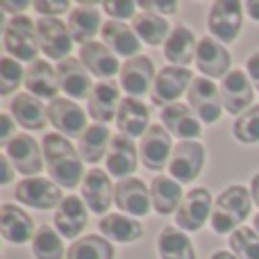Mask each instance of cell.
Masks as SVG:
<instances>
[{"label": "cell", "mask_w": 259, "mask_h": 259, "mask_svg": "<svg viewBox=\"0 0 259 259\" xmlns=\"http://www.w3.org/2000/svg\"><path fill=\"white\" fill-rule=\"evenodd\" d=\"M41 148H44L46 168L53 182L64 189H75L82 182L84 166H82L80 152L71 146V141L64 139L62 134H46Z\"/></svg>", "instance_id": "6da1fadb"}, {"label": "cell", "mask_w": 259, "mask_h": 259, "mask_svg": "<svg viewBox=\"0 0 259 259\" xmlns=\"http://www.w3.org/2000/svg\"><path fill=\"white\" fill-rule=\"evenodd\" d=\"M250 205H252V196L246 187H241V184L228 187L219 196V200L214 202V209H211V228H214V232L225 234L239 230L237 225H241L250 214Z\"/></svg>", "instance_id": "7a4b0ae2"}, {"label": "cell", "mask_w": 259, "mask_h": 259, "mask_svg": "<svg viewBox=\"0 0 259 259\" xmlns=\"http://www.w3.org/2000/svg\"><path fill=\"white\" fill-rule=\"evenodd\" d=\"M3 46L16 62H36L39 53V36H36V25L27 16H12L5 25L3 32Z\"/></svg>", "instance_id": "3957f363"}, {"label": "cell", "mask_w": 259, "mask_h": 259, "mask_svg": "<svg viewBox=\"0 0 259 259\" xmlns=\"http://www.w3.org/2000/svg\"><path fill=\"white\" fill-rule=\"evenodd\" d=\"M209 30L223 44H232L243 25V5L239 0H216L209 9Z\"/></svg>", "instance_id": "277c9868"}, {"label": "cell", "mask_w": 259, "mask_h": 259, "mask_svg": "<svg viewBox=\"0 0 259 259\" xmlns=\"http://www.w3.org/2000/svg\"><path fill=\"white\" fill-rule=\"evenodd\" d=\"M196 80L193 73L189 68H182V66H166L157 73V80L152 84V91H150V100L159 107H168V105H175V100L189 91L191 82Z\"/></svg>", "instance_id": "5b68a950"}, {"label": "cell", "mask_w": 259, "mask_h": 259, "mask_svg": "<svg viewBox=\"0 0 259 259\" xmlns=\"http://www.w3.org/2000/svg\"><path fill=\"white\" fill-rule=\"evenodd\" d=\"M187 100L191 112L196 114L200 121L216 123L223 112V100H221L219 87L207 77H196L187 91Z\"/></svg>", "instance_id": "8992f818"}, {"label": "cell", "mask_w": 259, "mask_h": 259, "mask_svg": "<svg viewBox=\"0 0 259 259\" xmlns=\"http://www.w3.org/2000/svg\"><path fill=\"white\" fill-rule=\"evenodd\" d=\"M36 36H39V48L44 50L46 57L50 59H68L73 46V36L68 32V25L62 23L59 18L44 16L36 21Z\"/></svg>", "instance_id": "52a82bcc"}, {"label": "cell", "mask_w": 259, "mask_h": 259, "mask_svg": "<svg viewBox=\"0 0 259 259\" xmlns=\"http://www.w3.org/2000/svg\"><path fill=\"white\" fill-rule=\"evenodd\" d=\"M205 166V148L198 141H180L168 161V173L180 184H189L200 175Z\"/></svg>", "instance_id": "ba28073f"}, {"label": "cell", "mask_w": 259, "mask_h": 259, "mask_svg": "<svg viewBox=\"0 0 259 259\" xmlns=\"http://www.w3.org/2000/svg\"><path fill=\"white\" fill-rule=\"evenodd\" d=\"M18 202L27 207H36V209H53V207L62 205V191L53 180L46 178H27L16 184L14 191Z\"/></svg>", "instance_id": "9c48e42d"}, {"label": "cell", "mask_w": 259, "mask_h": 259, "mask_svg": "<svg viewBox=\"0 0 259 259\" xmlns=\"http://www.w3.org/2000/svg\"><path fill=\"white\" fill-rule=\"evenodd\" d=\"M5 148V157L16 166L18 173L23 175H39L44 168V148L36 146V141L30 134H16Z\"/></svg>", "instance_id": "30bf717a"}, {"label": "cell", "mask_w": 259, "mask_h": 259, "mask_svg": "<svg viewBox=\"0 0 259 259\" xmlns=\"http://www.w3.org/2000/svg\"><path fill=\"white\" fill-rule=\"evenodd\" d=\"M209 216H211V193L205 187H198V189H191L184 196L180 209L175 211V223L182 230L196 232V230H200L207 223Z\"/></svg>", "instance_id": "8fae6325"}, {"label": "cell", "mask_w": 259, "mask_h": 259, "mask_svg": "<svg viewBox=\"0 0 259 259\" xmlns=\"http://www.w3.org/2000/svg\"><path fill=\"white\" fill-rule=\"evenodd\" d=\"M173 141H170V134L164 130V125H150L146 134L141 139V146H139V157H141V164L150 170H159L173 157Z\"/></svg>", "instance_id": "7c38bea8"}, {"label": "cell", "mask_w": 259, "mask_h": 259, "mask_svg": "<svg viewBox=\"0 0 259 259\" xmlns=\"http://www.w3.org/2000/svg\"><path fill=\"white\" fill-rule=\"evenodd\" d=\"M155 80V64L143 55L127 59L121 68V87L130 98H139V96H146V91H152Z\"/></svg>", "instance_id": "4fadbf2b"}, {"label": "cell", "mask_w": 259, "mask_h": 259, "mask_svg": "<svg viewBox=\"0 0 259 259\" xmlns=\"http://www.w3.org/2000/svg\"><path fill=\"white\" fill-rule=\"evenodd\" d=\"M223 109L230 114H243L252 105V84L243 71H230L221 82Z\"/></svg>", "instance_id": "5bb4252c"}, {"label": "cell", "mask_w": 259, "mask_h": 259, "mask_svg": "<svg viewBox=\"0 0 259 259\" xmlns=\"http://www.w3.org/2000/svg\"><path fill=\"white\" fill-rule=\"evenodd\" d=\"M48 118L62 137H77L87 132V116L82 107L66 98H55L50 103Z\"/></svg>", "instance_id": "9a60e30c"}, {"label": "cell", "mask_w": 259, "mask_h": 259, "mask_svg": "<svg viewBox=\"0 0 259 259\" xmlns=\"http://www.w3.org/2000/svg\"><path fill=\"white\" fill-rule=\"evenodd\" d=\"M114 202L121 211H127L132 216H146L152 205L150 189H146V184L137 178L121 180L114 189Z\"/></svg>", "instance_id": "2e32d148"}, {"label": "cell", "mask_w": 259, "mask_h": 259, "mask_svg": "<svg viewBox=\"0 0 259 259\" xmlns=\"http://www.w3.org/2000/svg\"><path fill=\"white\" fill-rule=\"evenodd\" d=\"M114 189L116 187H112L109 175L100 168H94L82 180V200L94 214H103L114 202Z\"/></svg>", "instance_id": "e0dca14e"}, {"label": "cell", "mask_w": 259, "mask_h": 259, "mask_svg": "<svg viewBox=\"0 0 259 259\" xmlns=\"http://www.w3.org/2000/svg\"><path fill=\"white\" fill-rule=\"evenodd\" d=\"M80 62L91 75L103 77L107 82V77L112 80L116 73H121V64H118L116 55L107 48L105 44H98V41H91V44L82 46L80 48Z\"/></svg>", "instance_id": "ac0fdd59"}, {"label": "cell", "mask_w": 259, "mask_h": 259, "mask_svg": "<svg viewBox=\"0 0 259 259\" xmlns=\"http://www.w3.org/2000/svg\"><path fill=\"white\" fill-rule=\"evenodd\" d=\"M87 225V202L77 196H66L55 211V228L64 239H75Z\"/></svg>", "instance_id": "d6986e66"}, {"label": "cell", "mask_w": 259, "mask_h": 259, "mask_svg": "<svg viewBox=\"0 0 259 259\" xmlns=\"http://www.w3.org/2000/svg\"><path fill=\"white\" fill-rule=\"evenodd\" d=\"M57 82H59V89L75 100L87 98L89 91H94L91 89L89 71L82 66L80 59H73V57L57 64Z\"/></svg>", "instance_id": "ffe728a7"}, {"label": "cell", "mask_w": 259, "mask_h": 259, "mask_svg": "<svg viewBox=\"0 0 259 259\" xmlns=\"http://www.w3.org/2000/svg\"><path fill=\"white\" fill-rule=\"evenodd\" d=\"M121 107V91H118L116 82H100L94 87L89 96V114L94 121H98L100 125L114 121V116L118 114Z\"/></svg>", "instance_id": "44dd1931"}, {"label": "cell", "mask_w": 259, "mask_h": 259, "mask_svg": "<svg viewBox=\"0 0 259 259\" xmlns=\"http://www.w3.org/2000/svg\"><path fill=\"white\" fill-rule=\"evenodd\" d=\"M196 64L207 77H225L230 73V53L211 36L198 41Z\"/></svg>", "instance_id": "7402d4cb"}, {"label": "cell", "mask_w": 259, "mask_h": 259, "mask_svg": "<svg viewBox=\"0 0 259 259\" xmlns=\"http://www.w3.org/2000/svg\"><path fill=\"white\" fill-rule=\"evenodd\" d=\"M159 118H161V123H164V127L168 130V134L180 137V139H187V141L200 137V132H202L196 114L191 112V107H187V105H182V103H175V105L164 107Z\"/></svg>", "instance_id": "603a6c76"}, {"label": "cell", "mask_w": 259, "mask_h": 259, "mask_svg": "<svg viewBox=\"0 0 259 259\" xmlns=\"http://www.w3.org/2000/svg\"><path fill=\"white\" fill-rule=\"evenodd\" d=\"M0 232H3L5 241L9 243H25L34 239V223L23 209L16 205H3L0 207Z\"/></svg>", "instance_id": "cb8c5ba5"}, {"label": "cell", "mask_w": 259, "mask_h": 259, "mask_svg": "<svg viewBox=\"0 0 259 259\" xmlns=\"http://www.w3.org/2000/svg\"><path fill=\"white\" fill-rule=\"evenodd\" d=\"M137 146L132 143V139L116 134L112 139V146L107 150L105 164H107L109 175H116L121 180H127V175H132L137 170Z\"/></svg>", "instance_id": "d4e9b609"}, {"label": "cell", "mask_w": 259, "mask_h": 259, "mask_svg": "<svg viewBox=\"0 0 259 259\" xmlns=\"http://www.w3.org/2000/svg\"><path fill=\"white\" fill-rule=\"evenodd\" d=\"M148 118H150V112L146 109V105L139 103L137 98H123L121 107H118L116 114V127L121 130L123 137L134 139V137H143L148 132Z\"/></svg>", "instance_id": "484cf974"}, {"label": "cell", "mask_w": 259, "mask_h": 259, "mask_svg": "<svg viewBox=\"0 0 259 259\" xmlns=\"http://www.w3.org/2000/svg\"><path fill=\"white\" fill-rule=\"evenodd\" d=\"M25 87L32 96H36V98H48L50 103H53L59 91L57 71H53V66H50L48 62L36 59L25 71Z\"/></svg>", "instance_id": "4316f807"}, {"label": "cell", "mask_w": 259, "mask_h": 259, "mask_svg": "<svg viewBox=\"0 0 259 259\" xmlns=\"http://www.w3.org/2000/svg\"><path fill=\"white\" fill-rule=\"evenodd\" d=\"M9 112L18 121V125H23L25 130H44L50 123L48 112L32 94H18L9 103Z\"/></svg>", "instance_id": "83f0119b"}, {"label": "cell", "mask_w": 259, "mask_h": 259, "mask_svg": "<svg viewBox=\"0 0 259 259\" xmlns=\"http://www.w3.org/2000/svg\"><path fill=\"white\" fill-rule=\"evenodd\" d=\"M196 50H198L196 36H193V32L184 25L173 27V32L168 34V39H166V44H164L166 59H168L170 64H175V66H182V68L187 66V64H191V59L196 57Z\"/></svg>", "instance_id": "f1b7e54d"}, {"label": "cell", "mask_w": 259, "mask_h": 259, "mask_svg": "<svg viewBox=\"0 0 259 259\" xmlns=\"http://www.w3.org/2000/svg\"><path fill=\"white\" fill-rule=\"evenodd\" d=\"M150 198H152V207H155L157 214L166 216V214H170V211H178L184 200L182 184L173 178L159 175V178H155L150 184Z\"/></svg>", "instance_id": "f546056e"}, {"label": "cell", "mask_w": 259, "mask_h": 259, "mask_svg": "<svg viewBox=\"0 0 259 259\" xmlns=\"http://www.w3.org/2000/svg\"><path fill=\"white\" fill-rule=\"evenodd\" d=\"M100 34H103V41L109 46V48L114 50L116 55H121V57H139V36L137 32L132 30V27L123 25L121 21H107L103 25V30H100Z\"/></svg>", "instance_id": "4dcf8cb0"}, {"label": "cell", "mask_w": 259, "mask_h": 259, "mask_svg": "<svg viewBox=\"0 0 259 259\" xmlns=\"http://www.w3.org/2000/svg\"><path fill=\"white\" fill-rule=\"evenodd\" d=\"M100 232L105 234L107 241H118V243H132L143 237V225L139 221L130 219L125 214H109L103 216L98 223Z\"/></svg>", "instance_id": "1f68e13d"}, {"label": "cell", "mask_w": 259, "mask_h": 259, "mask_svg": "<svg viewBox=\"0 0 259 259\" xmlns=\"http://www.w3.org/2000/svg\"><path fill=\"white\" fill-rule=\"evenodd\" d=\"M132 30L137 32L139 39L146 41L148 46L166 44L168 34L173 32L170 25H168V21H166L164 16H159V14H155V12H139L132 21Z\"/></svg>", "instance_id": "d6a6232c"}, {"label": "cell", "mask_w": 259, "mask_h": 259, "mask_svg": "<svg viewBox=\"0 0 259 259\" xmlns=\"http://www.w3.org/2000/svg\"><path fill=\"white\" fill-rule=\"evenodd\" d=\"M112 139L114 137L109 134L107 125H100V123L89 125L87 132L80 137V148H77V152H80V157L84 161L98 164L103 157H107V150H109V146H112Z\"/></svg>", "instance_id": "836d02e7"}, {"label": "cell", "mask_w": 259, "mask_h": 259, "mask_svg": "<svg viewBox=\"0 0 259 259\" xmlns=\"http://www.w3.org/2000/svg\"><path fill=\"white\" fill-rule=\"evenodd\" d=\"M66 25H68V32H71L73 41H77V44H82V46L91 44L94 36L103 30V25H100V12H96L94 7H87V5L73 9Z\"/></svg>", "instance_id": "e575fe53"}, {"label": "cell", "mask_w": 259, "mask_h": 259, "mask_svg": "<svg viewBox=\"0 0 259 259\" xmlns=\"http://www.w3.org/2000/svg\"><path fill=\"white\" fill-rule=\"evenodd\" d=\"M157 248H159L161 259H196L191 241L182 230L164 228L157 239Z\"/></svg>", "instance_id": "d590c367"}, {"label": "cell", "mask_w": 259, "mask_h": 259, "mask_svg": "<svg viewBox=\"0 0 259 259\" xmlns=\"http://www.w3.org/2000/svg\"><path fill=\"white\" fill-rule=\"evenodd\" d=\"M66 259H114V248L105 237H82L66 250Z\"/></svg>", "instance_id": "8d00e7d4"}, {"label": "cell", "mask_w": 259, "mask_h": 259, "mask_svg": "<svg viewBox=\"0 0 259 259\" xmlns=\"http://www.w3.org/2000/svg\"><path fill=\"white\" fill-rule=\"evenodd\" d=\"M32 255L36 259H64L62 237L50 225H41L32 239Z\"/></svg>", "instance_id": "74e56055"}, {"label": "cell", "mask_w": 259, "mask_h": 259, "mask_svg": "<svg viewBox=\"0 0 259 259\" xmlns=\"http://www.w3.org/2000/svg\"><path fill=\"white\" fill-rule=\"evenodd\" d=\"M230 248L237 259H259V234L255 228H239L230 237Z\"/></svg>", "instance_id": "f35d334b"}, {"label": "cell", "mask_w": 259, "mask_h": 259, "mask_svg": "<svg viewBox=\"0 0 259 259\" xmlns=\"http://www.w3.org/2000/svg\"><path fill=\"white\" fill-rule=\"evenodd\" d=\"M232 132L241 143H259V105L243 112L234 121Z\"/></svg>", "instance_id": "ab89813d"}, {"label": "cell", "mask_w": 259, "mask_h": 259, "mask_svg": "<svg viewBox=\"0 0 259 259\" xmlns=\"http://www.w3.org/2000/svg\"><path fill=\"white\" fill-rule=\"evenodd\" d=\"M21 80H25V75H23V68L18 66L16 59H0V96H9L12 91H16Z\"/></svg>", "instance_id": "60d3db41"}, {"label": "cell", "mask_w": 259, "mask_h": 259, "mask_svg": "<svg viewBox=\"0 0 259 259\" xmlns=\"http://www.w3.org/2000/svg\"><path fill=\"white\" fill-rule=\"evenodd\" d=\"M103 9L114 18V21H125V18L137 16V3L132 0H109V3H103Z\"/></svg>", "instance_id": "b9f144b4"}, {"label": "cell", "mask_w": 259, "mask_h": 259, "mask_svg": "<svg viewBox=\"0 0 259 259\" xmlns=\"http://www.w3.org/2000/svg\"><path fill=\"white\" fill-rule=\"evenodd\" d=\"M146 12H155V14H175L178 12V3L175 0H143L139 3Z\"/></svg>", "instance_id": "7bdbcfd3"}, {"label": "cell", "mask_w": 259, "mask_h": 259, "mask_svg": "<svg viewBox=\"0 0 259 259\" xmlns=\"http://www.w3.org/2000/svg\"><path fill=\"white\" fill-rule=\"evenodd\" d=\"M34 7H36V12H41V14H46V16L55 18L57 14L66 12V9L71 7V3H68V0H57V3H50V0H39V3H34Z\"/></svg>", "instance_id": "ee69618b"}, {"label": "cell", "mask_w": 259, "mask_h": 259, "mask_svg": "<svg viewBox=\"0 0 259 259\" xmlns=\"http://www.w3.org/2000/svg\"><path fill=\"white\" fill-rule=\"evenodd\" d=\"M248 77H250V82L255 84V89L259 91V53H255V55H250L248 57Z\"/></svg>", "instance_id": "f6af8a7d"}, {"label": "cell", "mask_w": 259, "mask_h": 259, "mask_svg": "<svg viewBox=\"0 0 259 259\" xmlns=\"http://www.w3.org/2000/svg\"><path fill=\"white\" fill-rule=\"evenodd\" d=\"M0 123H3V134H0V141H3V146H7L9 141H12V132H14V123L12 118L7 116V114H0Z\"/></svg>", "instance_id": "bcb514c9"}, {"label": "cell", "mask_w": 259, "mask_h": 259, "mask_svg": "<svg viewBox=\"0 0 259 259\" xmlns=\"http://www.w3.org/2000/svg\"><path fill=\"white\" fill-rule=\"evenodd\" d=\"M0 168H3V175H0V184H9L12 182V166H9V159L3 157L0 159Z\"/></svg>", "instance_id": "7dc6e473"}, {"label": "cell", "mask_w": 259, "mask_h": 259, "mask_svg": "<svg viewBox=\"0 0 259 259\" xmlns=\"http://www.w3.org/2000/svg\"><path fill=\"white\" fill-rule=\"evenodd\" d=\"M250 196H252V202L259 207V173L252 178V184H250Z\"/></svg>", "instance_id": "c3c4849f"}, {"label": "cell", "mask_w": 259, "mask_h": 259, "mask_svg": "<svg viewBox=\"0 0 259 259\" xmlns=\"http://www.w3.org/2000/svg\"><path fill=\"white\" fill-rule=\"evenodd\" d=\"M246 9H248V14L252 16V21H259V0H250V3H246Z\"/></svg>", "instance_id": "681fc988"}, {"label": "cell", "mask_w": 259, "mask_h": 259, "mask_svg": "<svg viewBox=\"0 0 259 259\" xmlns=\"http://www.w3.org/2000/svg\"><path fill=\"white\" fill-rule=\"evenodd\" d=\"M0 7H3V9H14V12H18V9H25V7H27V3H25V0H21V3H9V0H3V3H0Z\"/></svg>", "instance_id": "f907efd6"}, {"label": "cell", "mask_w": 259, "mask_h": 259, "mask_svg": "<svg viewBox=\"0 0 259 259\" xmlns=\"http://www.w3.org/2000/svg\"><path fill=\"white\" fill-rule=\"evenodd\" d=\"M211 259H237L232 255V252H225V250H219V252H214L211 255Z\"/></svg>", "instance_id": "816d5d0a"}, {"label": "cell", "mask_w": 259, "mask_h": 259, "mask_svg": "<svg viewBox=\"0 0 259 259\" xmlns=\"http://www.w3.org/2000/svg\"><path fill=\"white\" fill-rule=\"evenodd\" d=\"M255 232H257V234H259V214H257V216H255Z\"/></svg>", "instance_id": "f5cc1de1"}]
</instances>
